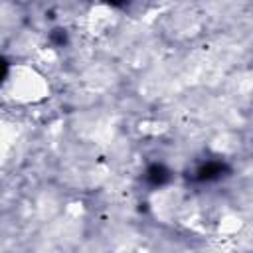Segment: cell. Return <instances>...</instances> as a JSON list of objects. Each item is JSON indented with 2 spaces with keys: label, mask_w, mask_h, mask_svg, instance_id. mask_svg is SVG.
<instances>
[{
  "label": "cell",
  "mask_w": 253,
  "mask_h": 253,
  "mask_svg": "<svg viewBox=\"0 0 253 253\" xmlns=\"http://www.w3.org/2000/svg\"><path fill=\"white\" fill-rule=\"evenodd\" d=\"M146 180H148L152 186H162V184L168 180V170H166L162 164H152V166L146 170Z\"/></svg>",
  "instance_id": "cell-2"
},
{
  "label": "cell",
  "mask_w": 253,
  "mask_h": 253,
  "mask_svg": "<svg viewBox=\"0 0 253 253\" xmlns=\"http://www.w3.org/2000/svg\"><path fill=\"white\" fill-rule=\"evenodd\" d=\"M225 170H227V168H225V164H221V162H208V164H204V166L198 170V180H202V182L215 180V178H219Z\"/></svg>",
  "instance_id": "cell-1"
},
{
  "label": "cell",
  "mask_w": 253,
  "mask_h": 253,
  "mask_svg": "<svg viewBox=\"0 0 253 253\" xmlns=\"http://www.w3.org/2000/svg\"><path fill=\"white\" fill-rule=\"evenodd\" d=\"M6 73H8V63L0 57V83H2V79L6 77Z\"/></svg>",
  "instance_id": "cell-3"
},
{
  "label": "cell",
  "mask_w": 253,
  "mask_h": 253,
  "mask_svg": "<svg viewBox=\"0 0 253 253\" xmlns=\"http://www.w3.org/2000/svg\"><path fill=\"white\" fill-rule=\"evenodd\" d=\"M107 2H111V4H123V2H126V0H107Z\"/></svg>",
  "instance_id": "cell-4"
}]
</instances>
